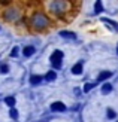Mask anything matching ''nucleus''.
Wrapping results in <instances>:
<instances>
[{"label":"nucleus","mask_w":118,"mask_h":122,"mask_svg":"<svg viewBox=\"0 0 118 122\" xmlns=\"http://www.w3.org/2000/svg\"><path fill=\"white\" fill-rule=\"evenodd\" d=\"M48 25V18L42 14H36L33 16V27L34 28H43Z\"/></svg>","instance_id":"nucleus-1"},{"label":"nucleus","mask_w":118,"mask_h":122,"mask_svg":"<svg viewBox=\"0 0 118 122\" xmlns=\"http://www.w3.org/2000/svg\"><path fill=\"white\" fill-rule=\"evenodd\" d=\"M61 58H63V52L61 51H54L51 55V63L54 66V69H60L61 67Z\"/></svg>","instance_id":"nucleus-2"},{"label":"nucleus","mask_w":118,"mask_h":122,"mask_svg":"<svg viewBox=\"0 0 118 122\" xmlns=\"http://www.w3.org/2000/svg\"><path fill=\"white\" fill-rule=\"evenodd\" d=\"M51 110L52 112H64L66 110V106L63 104V103H60V101H55L51 104Z\"/></svg>","instance_id":"nucleus-3"},{"label":"nucleus","mask_w":118,"mask_h":122,"mask_svg":"<svg viewBox=\"0 0 118 122\" xmlns=\"http://www.w3.org/2000/svg\"><path fill=\"white\" fill-rule=\"evenodd\" d=\"M34 48L33 46H26V48H24V49H22V55L24 57H32L33 55V54H34Z\"/></svg>","instance_id":"nucleus-4"},{"label":"nucleus","mask_w":118,"mask_h":122,"mask_svg":"<svg viewBox=\"0 0 118 122\" xmlns=\"http://www.w3.org/2000/svg\"><path fill=\"white\" fill-rule=\"evenodd\" d=\"M111 76H112L111 71H102L100 75H99V77H97V82H103V81H106V79L111 77Z\"/></svg>","instance_id":"nucleus-5"},{"label":"nucleus","mask_w":118,"mask_h":122,"mask_svg":"<svg viewBox=\"0 0 118 122\" xmlns=\"http://www.w3.org/2000/svg\"><path fill=\"white\" fill-rule=\"evenodd\" d=\"M81 71H82V63H78L72 67V73L73 75H81Z\"/></svg>","instance_id":"nucleus-6"},{"label":"nucleus","mask_w":118,"mask_h":122,"mask_svg":"<svg viewBox=\"0 0 118 122\" xmlns=\"http://www.w3.org/2000/svg\"><path fill=\"white\" fill-rule=\"evenodd\" d=\"M55 77H57V73H55V71H48V73H46V76H45V79H46L48 82L54 81Z\"/></svg>","instance_id":"nucleus-7"},{"label":"nucleus","mask_w":118,"mask_h":122,"mask_svg":"<svg viewBox=\"0 0 118 122\" xmlns=\"http://www.w3.org/2000/svg\"><path fill=\"white\" fill-rule=\"evenodd\" d=\"M40 81H42L40 76H32L30 77V83L32 85H38V83H40Z\"/></svg>","instance_id":"nucleus-8"},{"label":"nucleus","mask_w":118,"mask_h":122,"mask_svg":"<svg viewBox=\"0 0 118 122\" xmlns=\"http://www.w3.org/2000/svg\"><path fill=\"white\" fill-rule=\"evenodd\" d=\"M63 37H67V39H75L76 36H75V33H70V31H61L60 33Z\"/></svg>","instance_id":"nucleus-9"},{"label":"nucleus","mask_w":118,"mask_h":122,"mask_svg":"<svg viewBox=\"0 0 118 122\" xmlns=\"http://www.w3.org/2000/svg\"><path fill=\"white\" fill-rule=\"evenodd\" d=\"M111 91H112V85L105 83V85H103V88H102V92H103V94H106V92H111Z\"/></svg>","instance_id":"nucleus-10"},{"label":"nucleus","mask_w":118,"mask_h":122,"mask_svg":"<svg viewBox=\"0 0 118 122\" xmlns=\"http://www.w3.org/2000/svg\"><path fill=\"white\" fill-rule=\"evenodd\" d=\"M5 103H6L8 106H11L12 109H14V104H15V98H14V97H8V98L5 100Z\"/></svg>","instance_id":"nucleus-11"},{"label":"nucleus","mask_w":118,"mask_h":122,"mask_svg":"<svg viewBox=\"0 0 118 122\" xmlns=\"http://www.w3.org/2000/svg\"><path fill=\"white\" fill-rule=\"evenodd\" d=\"M102 2H100V0H97V2H96V6H94V10H96V14H100V12H102Z\"/></svg>","instance_id":"nucleus-12"},{"label":"nucleus","mask_w":118,"mask_h":122,"mask_svg":"<svg viewBox=\"0 0 118 122\" xmlns=\"http://www.w3.org/2000/svg\"><path fill=\"white\" fill-rule=\"evenodd\" d=\"M94 86H96V83H87L85 88H84V92H88V91H90L91 88H94Z\"/></svg>","instance_id":"nucleus-13"},{"label":"nucleus","mask_w":118,"mask_h":122,"mask_svg":"<svg viewBox=\"0 0 118 122\" xmlns=\"http://www.w3.org/2000/svg\"><path fill=\"white\" fill-rule=\"evenodd\" d=\"M9 115H11V118H14V119H17V118H18V112L15 110V109H11Z\"/></svg>","instance_id":"nucleus-14"},{"label":"nucleus","mask_w":118,"mask_h":122,"mask_svg":"<svg viewBox=\"0 0 118 122\" xmlns=\"http://www.w3.org/2000/svg\"><path fill=\"white\" fill-rule=\"evenodd\" d=\"M108 116H109L111 119H114V118L117 116V115H115V112H114V110H111V109H108Z\"/></svg>","instance_id":"nucleus-15"},{"label":"nucleus","mask_w":118,"mask_h":122,"mask_svg":"<svg viewBox=\"0 0 118 122\" xmlns=\"http://www.w3.org/2000/svg\"><path fill=\"white\" fill-rule=\"evenodd\" d=\"M0 71H2V73H8L9 71V67L8 66H2V67H0Z\"/></svg>","instance_id":"nucleus-16"},{"label":"nucleus","mask_w":118,"mask_h":122,"mask_svg":"<svg viewBox=\"0 0 118 122\" xmlns=\"http://www.w3.org/2000/svg\"><path fill=\"white\" fill-rule=\"evenodd\" d=\"M11 55H12V57H17V55H18V48H14V49H12Z\"/></svg>","instance_id":"nucleus-17"},{"label":"nucleus","mask_w":118,"mask_h":122,"mask_svg":"<svg viewBox=\"0 0 118 122\" xmlns=\"http://www.w3.org/2000/svg\"><path fill=\"white\" fill-rule=\"evenodd\" d=\"M117 52H118V49H117Z\"/></svg>","instance_id":"nucleus-18"}]
</instances>
